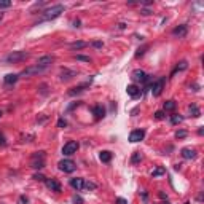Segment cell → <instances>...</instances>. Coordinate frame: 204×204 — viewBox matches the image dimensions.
Wrapping results in <instances>:
<instances>
[{
  "instance_id": "cell-12",
  "label": "cell",
  "mask_w": 204,
  "mask_h": 204,
  "mask_svg": "<svg viewBox=\"0 0 204 204\" xmlns=\"http://www.w3.org/2000/svg\"><path fill=\"white\" fill-rule=\"evenodd\" d=\"M70 187L75 188L77 191H80V190H83V187H85V180L77 177V179H70Z\"/></svg>"
},
{
  "instance_id": "cell-18",
  "label": "cell",
  "mask_w": 204,
  "mask_h": 204,
  "mask_svg": "<svg viewBox=\"0 0 204 204\" xmlns=\"http://www.w3.org/2000/svg\"><path fill=\"white\" fill-rule=\"evenodd\" d=\"M172 34L175 35V37H185V35H187V26L182 24L179 27H175V29L172 30Z\"/></svg>"
},
{
  "instance_id": "cell-5",
  "label": "cell",
  "mask_w": 204,
  "mask_h": 204,
  "mask_svg": "<svg viewBox=\"0 0 204 204\" xmlns=\"http://www.w3.org/2000/svg\"><path fill=\"white\" fill-rule=\"evenodd\" d=\"M46 69H43V67H40V66H30V67H27V69H24L23 72L19 73V77H32V75H38V73H41V72H45Z\"/></svg>"
},
{
  "instance_id": "cell-23",
  "label": "cell",
  "mask_w": 204,
  "mask_h": 204,
  "mask_svg": "<svg viewBox=\"0 0 204 204\" xmlns=\"http://www.w3.org/2000/svg\"><path fill=\"white\" fill-rule=\"evenodd\" d=\"M175 107H177V104H175V101H166L164 102V110L166 112H172V110H175Z\"/></svg>"
},
{
  "instance_id": "cell-25",
  "label": "cell",
  "mask_w": 204,
  "mask_h": 204,
  "mask_svg": "<svg viewBox=\"0 0 204 204\" xmlns=\"http://www.w3.org/2000/svg\"><path fill=\"white\" fill-rule=\"evenodd\" d=\"M164 172H166L164 167H163V166H158L156 169H155V171L152 172V177H153V179H155V177H159V175H163Z\"/></svg>"
},
{
  "instance_id": "cell-32",
  "label": "cell",
  "mask_w": 204,
  "mask_h": 204,
  "mask_svg": "<svg viewBox=\"0 0 204 204\" xmlns=\"http://www.w3.org/2000/svg\"><path fill=\"white\" fill-rule=\"evenodd\" d=\"M77 61H83V62H91L89 56H81V54H77Z\"/></svg>"
},
{
  "instance_id": "cell-3",
  "label": "cell",
  "mask_w": 204,
  "mask_h": 204,
  "mask_svg": "<svg viewBox=\"0 0 204 204\" xmlns=\"http://www.w3.org/2000/svg\"><path fill=\"white\" fill-rule=\"evenodd\" d=\"M150 89H152V94H153L155 97L161 96V93H163V89H164V77L158 78L156 81H153L152 86H150Z\"/></svg>"
},
{
  "instance_id": "cell-8",
  "label": "cell",
  "mask_w": 204,
  "mask_h": 204,
  "mask_svg": "<svg viewBox=\"0 0 204 204\" xmlns=\"http://www.w3.org/2000/svg\"><path fill=\"white\" fill-rule=\"evenodd\" d=\"M145 137V131L144 129H134L129 134V142H132V144H136V142H140Z\"/></svg>"
},
{
  "instance_id": "cell-6",
  "label": "cell",
  "mask_w": 204,
  "mask_h": 204,
  "mask_svg": "<svg viewBox=\"0 0 204 204\" xmlns=\"http://www.w3.org/2000/svg\"><path fill=\"white\" fill-rule=\"evenodd\" d=\"M77 150H78V142L70 140V142H67L64 147H62V155H64V156H70V155L77 153Z\"/></svg>"
},
{
  "instance_id": "cell-19",
  "label": "cell",
  "mask_w": 204,
  "mask_h": 204,
  "mask_svg": "<svg viewBox=\"0 0 204 204\" xmlns=\"http://www.w3.org/2000/svg\"><path fill=\"white\" fill-rule=\"evenodd\" d=\"M187 67H188V62H187V61H180V62H179V64H177V67H175V69L172 70V73H171V77H172V75H175V73H177V72H182V70H185Z\"/></svg>"
},
{
  "instance_id": "cell-14",
  "label": "cell",
  "mask_w": 204,
  "mask_h": 204,
  "mask_svg": "<svg viewBox=\"0 0 204 204\" xmlns=\"http://www.w3.org/2000/svg\"><path fill=\"white\" fill-rule=\"evenodd\" d=\"M73 77H77V72H73V70H69V69H64L61 72V80L62 81H67L70 78H73Z\"/></svg>"
},
{
  "instance_id": "cell-22",
  "label": "cell",
  "mask_w": 204,
  "mask_h": 204,
  "mask_svg": "<svg viewBox=\"0 0 204 204\" xmlns=\"http://www.w3.org/2000/svg\"><path fill=\"white\" fill-rule=\"evenodd\" d=\"M30 166L34 169H41V167H45V159H32Z\"/></svg>"
},
{
  "instance_id": "cell-11",
  "label": "cell",
  "mask_w": 204,
  "mask_h": 204,
  "mask_svg": "<svg viewBox=\"0 0 204 204\" xmlns=\"http://www.w3.org/2000/svg\"><path fill=\"white\" fill-rule=\"evenodd\" d=\"M45 184H46V187L50 188L51 191H61V184L56 179H46Z\"/></svg>"
},
{
  "instance_id": "cell-43",
  "label": "cell",
  "mask_w": 204,
  "mask_h": 204,
  "mask_svg": "<svg viewBox=\"0 0 204 204\" xmlns=\"http://www.w3.org/2000/svg\"><path fill=\"white\" fill-rule=\"evenodd\" d=\"M73 26H75V27H80V21L75 19V21H73Z\"/></svg>"
},
{
  "instance_id": "cell-21",
  "label": "cell",
  "mask_w": 204,
  "mask_h": 204,
  "mask_svg": "<svg viewBox=\"0 0 204 204\" xmlns=\"http://www.w3.org/2000/svg\"><path fill=\"white\" fill-rule=\"evenodd\" d=\"M86 46H88L86 41H73V43H70V50H83Z\"/></svg>"
},
{
  "instance_id": "cell-27",
  "label": "cell",
  "mask_w": 204,
  "mask_h": 204,
  "mask_svg": "<svg viewBox=\"0 0 204 204\" xmlns=\"http://www.w3.org/2000/svg\"><path fill=\"white\" fill-rule=\"evenodd\" d=\"M182 120H184V116H180V115H171V123H172V124L182 123Z\"/></svg>"
},
{
  "instance_id": "cell-16",
  "label": "cell",
  "mask_w": 204,
  "mask_h": 204,
  "mask_svg": "<svg viewBox=\"0 0 204 204\" xmlns=\"http://www.w3.org/2000/svg\"><path fill=\"white\" fill-rule=\"evenodd\" d=\"M93 113H94L96 120H101L105 115V109L102 107V105H94V107H93Z\"/></svg>"
},
{
  "instance_id": "cell-7",
  "label": "cell",
  "mask_w": 204,
  "mask_h": 204,
  "mask_svg": "<svg viewBox=\"0 0 204 204\" xmlns=\"http://www.w3.org/2000/svg\"><path fill=\"white\" fill-rule=\"evenodd\" d=\"M132 80H134V81H142V83H149L150 81L149 75H147L144 70H140V69H137V70L132 72Z\"/></svg>"
},
{
  "instance_id": "cell-38",
  "label": "cell",
  "mask_w": 204,
  "mask_h": 204,
  "mask_svg": "<svg viewBox=\"0 0 204 204\" xmlns=\"http://www.w3.org/2000/svg\"><path fill=\"white\" fill-rule=\"evenodd\" d=\"M93 46L94 48H102V41H93Z\"/></svg>"
},
{
  "instance_id": "cell-33",
  "label": "cell",
  "mask_w": 204,
  "mask_h": 204,
  "mask_svg": "<svg viewBox=\"0 0 204 204\" xmlns=\"http://www.w3.org/2000/svg\"><path fill=\"white\" fill-rule=\"evenodd\" d=\"M83 188H86V190H96L97 185L93 184V182H85V187H83Z\"/></svg>"
},
{
  "instance_id": "cell-13",
  "label": "cell",
  "mask_w": 204,
  "mask_h": 204,
  "mask_svg": "<svg viewBox=\"0 0 204 204\" xmlns=\"http://www.w3.org/2000/svg\"><path fill=\"white\" fill-rule=\"evenodd\" d=\"M182 156L185 159H195L196 158V150L195 149H182Z\"/></svg>"
},
{
  "instance_id": "cell-34",
  "label": "cell",
  "mask_w": 204,
  "mask_h": 204,
  "mask_svg": "<svg viewBox=\"0 0 204 204\" xmlns=\"http://www.w3.org/2000/svg\"><path fill=\"white\" fill-rule=\"evenodd\" d=\"M67 126V121L66 120H62V118H59V121H58V128H66Z\"/></svg>"
},
{
  "instance_id": "cell-29",
  "label": "cell",
  "mask_w": 204,
  "mask_h": 204,
  "mask_svg": "<svg viewBox=\"0 0 204 204\" xmlns=\"http://www.w3.org/2000/svg\"><path fill=\"white\" fill-rule=\"evenodd\" d=\"M32 159H45V152H35L32 155Z\"/></svg>"
},
{
  "instance_id": "cell-17",
  "label": "cell",
  "mask_w": 204,
  "mask_h": 204,
  "mask_svg": "<svg viewBox=\"0 0 204 204\" xmlns=\"http://www.w3.org/2000/svg\"><path fill=\"white\" fill-rule=\"evenodd\" d=\"M18 78H19V75H16V73H8V75H5L3 81H5V85H15V83L18 81Z\"/></svg>"
},
{
  "instance_id": "cell-40",
  "label": "cell",
  "mask_w": 204,
  "mask_h": 204,
  "mask_svg": "<svg viewBox=\"0 0 204 204\" xmlns=\"http://www.w3.org/2000/svg\"><path fill=\"white\" fill-rule=\"evenodd\" d=\"M158 195H159V198H161V199H167V195H166L164 191H159Z\"/></svg>"
},
{
  "instance_id": "cell-28",
  "label": "cell",
  "mask_w": 204,
  "mask_h": 204,
  "mask_svg": "<svg viewBox=\"0 0 204 204\" xmlns=\"http://www.w3.org/2000/svg\"><path fill=\"white\" fill-rule=\"evenodd\" d=\"M11 2L10 0H0V10H5V8H10Z\"/></svg>"
},
{
  "instance_id": "cell-37",
  "label": "cell",
  "mask_w": 204,
  "mask_h": 204,
  "mask_svg": "<svg viewBox=\"0 0 204 204\" xmlns=\"http://www.w3.org/2000/svg\"><path fill=\"white\" fill-rule=\"evenodd\" d=\"M116 204H128V201L124 198H116Z\"/></svg>"
},
{
  "instance_id": "cell-9",
  "label": "cell",
  "mask_w": 204,
  "mask_h": 204,
  "mask_svg": "<svg viewBox=\"0 0 204 204\" xmlns=\"http://www.w3.org/2000/svg\"><path fill=\"white\" fill-rule=\"evenodd\" d=\"M54 61V56H50V54H46V56H41V58H38L37 61V66L40 67H43V69H48L51 66V62Z\"/></svg>"
},
{
  "instance_id": "cell-44",
  "label": "cell",
  "mask_w": 204,
  "mask_h": 204,
  "mask_svg": "<svg viewBox=\"0 0 204 204\" xmlns=\"http://www.w3.org/2000/svg\"><path fill=\"white\" fill-rule=\"evenodd\" d=\"M3 19V15H2V13H0V21H2Z\"/></svg>"
},
{
  "instance_id": "cell-10",
  "label": "cell",
  "mask_w": 204,
  "mask_h": 204,
  "mask_svg": "<svg viewBox=\"0 0 204 204\" xmlns=\"http://www.w3.org/2000/svg\"><path fill=\"white\" fill-rule=\"evenodd\" d=\"M89 83H91V80L89 81H86V83H83V85H78V86H75V88H72L69 91V96H77V94H80V93H83V91H85L88 86H89Z\"/></svg>"
},
{
  "instance_id": "cell-4",
  "label": "cell",
  "mask_w": 204,
  "mask_h": 204,
  "mask_svg": "<svg viewBox=\"0 0 204 204\" xmlns=\"http://www.w3.org/2000/svg\"><path fill=\"white\" fill-rule=\"evenodd\" d=\"M58 166H59V169H61L62 172H67V174L73 172V171L77 169V164L73 163L72 159H61L59 163H58Z\"/></svg>"
},
{
  "instance_id": "cell-35",
  "label": "cell",
  "mask_w": 204,
  "mask_h": 204,
  "mask_svg": "<svg viewBox=\"0 0 204 204\" xmlns=\"http://www.w3.org/2000/svg\"><path fill=\"white\" fill-rule=\"evenodd\" d=\"M155 118H156V120H163V118H164V112L158 110L156 113H155Z\"/></svg>"
},
{
  "instance_id": "cell-26",
  "label": "cell",
  "mask_w": 204,
  "mask_h": 204,
  "mask_svg": "<svg viewBox=\"0 0 204 204\" xmlns=\"http://www.w3.org/2000/svg\"><path fill=\"white\" fill-rule=\"evenodd\" d=\"M188 110H190V113H191V116H199V115H201L199 109L196 107L195 104H191V105H190V107H188Z\"/></svg>"
},
{
  "instance_id": "cell-41",
  "label": "cell",
  "mask_w": 204,
  "mask_h": 204,
  "mask_svg": "<svg viewBox=\"0 0 204 204\" xmlns=\"http://www.w3.org/2000/svg\"><path fill=\"white\" fill-rule=\"evenodd\" d=\"M73 201H75V202H78V204H81V202H83V199L80 198V196H75V198H73Z\"/></svg>"
},
{
  "instance_id": "cell-36",
  "label": "cell",
  "mask_w": 204,
  "mask_h": 204,
  "mask_svg": "<svg viewBox=\"0 0 204 204\" xmlns=\"http://www.w3.org/2000/svg\"><path fill=\"white\" fill-rule=\"evenodd\" d=\"M27 202H29L27 196H21V198H19V204H27Z\"/></svg>"
},
{
  "instance_id": "cell-1",
  "label": "cell",
  "mask_w": 204,
  "mask_h": 204,
  "mask_svg": "<svg viewBox=\"0 0 204 204\" xmlns=\"http://www.w3.org/2000/svg\"><path fill=\"white\" fill-rule=\"evenodd\" d=\"M61 13H64V5H53L50 6V8H46L43 13H41V18L38 23H43V21H51V19H56V18H59L61 16Z\"/></svg>"
},
{
  "instance_id": "cell-45",
  "label": "cell",
  "mask_w": 204,
  "mask_h": 204,
  "mask_svg": "<svg viewBox=\"0 0 204 204\" xmlns=\"http://www.w3.org/2000/svg\"><path fill=\"white\" fill-rule=\"evenodd\" d=\"M2 115H3V113H2V110H0V118H2Z\"/></svg>"
},
{
  "instance_id": "cell-20",
  "label": "cell",
  "mask_w": 204,
  "mask_h": 204,
  "mask_svg": "<svg viewBox=\"0 0 204 204\" xmlns=\"http://www.w3.org/2000/svg\"><path fill=\"white\" fill-rule=\"evenodd\" d=\"M99 158H101L102 163H110V159H112V153H110V152H107V150H104V152H101V153H99Z\"/></svg>"
},
{
  "instance_id": "cell-15",
  "label": "cell",
  "mask_w": 204,
  "mask_h": 204,
  "mask_svg": "<svg viewBox=\"0 0 204 204\" xmlns=\"http://www.w3.org/2000/svg\"><path fill=\"white\" fill-rule=\"evenodd\" d=\"M126 93H128L131 97H139L140 96V88L136 86V85H129L128 88H126Z\"/></svg>"
},
{
  "instance_id": "cell-42",
  "label": "cell",
  "mask_w": 204,
  "mask_h": 204,
  "mask_svg": "<svg viewBox=\"0 0 204 204\" xmlns=\"http://www.w3.org/2000/svg\"><path fill=\"white\" fill-rule=\"evenodd\" d=\"M5 144H6V142H5V137L0 134V145H5Z\"/></svg>"
},
{
  "instance_id": "cell-2",
  "label": "cell",
  "mask_w": 204,
  "mask_h": 204,
  "mask_svg": "<svg viewBox=\"0 0 204 204\" xmlns=\"http://www.w3.org/2000/svg\"><path fill=\"white\" fill-rule=\"evenodd\" d=\"M27 58H29V53H26V51H13V53H10L8 56H6L5 61L10 62V64H16V62L26 61Z\"/></svg>"
},
{
  "instance_id": "cell-46",
  "label": "cell",
  "mask_w": 204,
  "mask_h": 204,
  "mask_svg": "<svg viewBox=\"0 0 204 204\" xmlns=\"http://www.w3.org/2000/svg\"><path fill=\"white\" fill-rule=\"evenodd\" d=\"M185 204H190V202H185Z\"/></svg>"
},
{
  "instance_id": "cell-39",
  "label": "cell",
  "mask_w": 204,
  "mask_h": 204,
  "mask_svg": "<svg viewBox=\"0 0 204 204\" xmlns=\"http://www.w3.org/2000/svg\"><path fill=\"white\" fill-rule=\"evenodd\" d=\"M140 13H142L144 16H149V15H152V11H150V10H147V8H145V10H142Z\"/></svg>"
},
{
  "instance_id": "cell-31",
  "label": "cell",
  "mask_w": 204,
  "mask_h": 204,
  "mask_svg": "<svg viewBox=\"0 0 204 204\" xmlns=\"http://www.w3.org/2000/svg\"><path fill=\"white\" fill-rule=\"evenodd\" d=\"M34 180H37V182H45L46 180V177L43 174H34V177H32Z\"/></svg>"
},
{
  "instance_id": "cell-30",
  "label": "cell",
  "mask_w": 204,
  "mask_h": 204,
  "mask_svg": "<svg viewBox=\"0 0 204 204\" xmlns=\"http://www.w3.org/2000/svg\"><path fill=\"white\" fill-rule=\"evenodd\" d=\"M188 136V132L185 131V129H179L177 132H175V137L177 139H184V137H187Z\"/></svg>"
},
{
  "instance_id": "cell-24",
  "label": "cell",
  "mask_w": 204,
  "mask_h": 204,
  "mask_svg": "<svg viewBox=\"0 0 204 204\" xmlns=\"http://www.w3.org/2000/svg\"><path fill=\"white\" fill-rule=\"evenodd\" d=\"M140 161H142V155H140V152H134L132 153V158H131V163L137 164V163H140Z\"/></svg>"
}]
</instances>
